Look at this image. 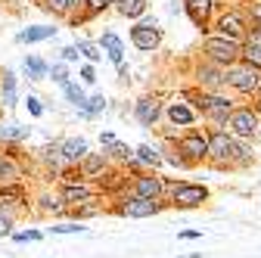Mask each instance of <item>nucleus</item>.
<instances>
[{
    "label": "nucleus",
    "instance_id": "f257e3e1",
    "mask_svg": "<svg viewBox=\"0 0 261 258\" xmlns=\"http://www.w3.org/2000/svg\"><path fill=\"white\" fill-rule=\"evenodd\" d=\"M205 50H208L218 62H233V59L240 56V47L227 38V35H224V38H212V41L205 44Z\"/></svg>",
    "mask_w": 261,
    "mask_h": 258
},
{
    "label": "nucleus",
    "instance_id": "f03ea898",
    "mask_svg": "<svg viewBox=\"0 0 261 258\" xmlns=\"http://www.w3.org/2000/svg\"><path fill=\"white\" fill-rule=\"evenodd\" d=\"M227 81H230L237 90H255V87L261 84V75H258V69L249 66V69H233Z\"/></svg>",
    "mask_w": 261,
    "mask_h": 258
},
{
    "label": "nucleus",
    "instance_id": "7ed1b4c3",
    "mask_svg": "<svg viewBox=\"0 0 261 258\" xmlns=\"http://www.w3.org/2000/svg\"><path fill=\"white\" fill-rule=\"evenodd\" d=\"M205 196H208L205 187H193V184H180V187L174 190V202H177V205H199Z\"/></svg>",
    "mask_w": 261,
    "mask_h": 258
},
{
    "label": "nucleus",
    "instance_id": "20e7f679",
    "mask_svg": "<svg viewBox=\"0 0 261 258\" xmlns=\"http://www.w3.org/2000/svg\"><path fill=\"white\" fill-rule=\"evenodd\" d=\"M230 131L240 134V137H252L258 131V118L252 112H233L230 115Z\"/></svg>",
    "mask_w": 261,
    "mask_h": 258
},
{
    "label": "nucleus",
    "instance_id": "39448f33",
    "mask_svg": "<svg viewBox=\"0 0 261 258\" xmlns=\"http://www.w3.org/2000/svg\"><path fill=\"white\" fill-rule=\"evenodd\" d=\"M130 38H134V44H137L140 50H152V47L159 44V31H155L152 25H137L134 31H130Z\"/></svg>",
    "mask_w": 261,
    "mask_h": 258
},
{
    "label": "nucleus",
    "instance_id": "423d86ee",
    "mask_svg": "<svg viewBox=\"0 0 261 258\" xmlns=\"http://www.w3.org/2000/svg\"><path fill=\"white\" fill-rule=\"evenodd\" d=\"M155 202L152 199H146V196H137V199H130L127 205H124V212L130 215V218H149V215H155Z\"/></svg>",
    "mask_w": 261,
    "mask_h": 258
},
{
    "label": "nucleus",
    "instance_id": "0eeeda50",
    "mask_svg": "<svg viewBox=\"0 0 261 258\" xmlns=\"http://www.w3.org/2000/svg\"><path fill=\"white\" fill-rule=\"evenodd\" d=\"M202 109H205L212 118H227V115H230V103L221 100V96H205V100H202Z\"/></svg>",
    "mask_w": 261,
    "mask_h": 258
},
{
    "label": "nucleus",
    "instance_id": "6e6552de",
    "mask_svg": "<svg viewBox=\"0 0 261 258\" xmlns=\"http://www.w3.org/2000/svg\"><path fill=\"white\" fill-rule=\"evenodd\" d=\"M208 149L215 152V156H230V152H237V146H233V140L227 137V134H215L212 140H208Z\"/></svg>",
    "mask_w": 261,
    "mask_h": 258
},
{
    "label": "nucleus",
    "instance_id": "1a4fd4ad",
    "mask_svg": "<svg viewBox=\"0 0 261 258\" xmlns=\"http://www.w3.org/2000/svg\"><path fill=\"white\" fill-rule=\"evenodd\" d=\"M180 149L187 152V156H202V152H208V140H202V137H187L184 143H180Z\"/></svg>",
    "mask_w": 261,
    "mask_h": 258
},
{
    "label": "nucleus",
    "instance_id": "9d476101",
    "mask_svg": "<svg viewBox=\"0 0 261 258\" xmlns=\"http://www.w3.org/2000/svg\"><path fill=\"white\" fill-rule=\"evenodd\" d=\"M137 190H140V196L155 199L159 190H162V180H159V177H140V180H137Z\"/></svg>",
    "mask_w": 261,
    "mask_h": 258
},
{
    "label": "nucleus",
    "instance_id": "9b49d317",
    "mask_svg": "<svg viewBox=\"0 0 261 258\" xmlns=\"http://www.w3.org/2000/svg\"><path fill=\"white\" fill-rule=\"evenodd\" d=\"M53 31H56V28L38 25V28H28V31H22V35H19V41H25V44H31V41H44V38H53Z\"/></svg>",
    "mask_w": 261,
    "mask_h": 258
},
{
    "label": "nucleus",
    "instance_id": "f8f14e48",
    "mask_svg": "<svg viewBox=\"0 0 261 258\" xmlns=\"http://www.w3.org/2000/svg\"><path fill=\"white\" fill-rule=\"evenodd\" d=\"M221 31L227 38H240L243 35V22H240V16H224L221 19Z\"/></svg>",
    "mask_w": 261,
    "mask_h": 258
},
{
    "label": "nucleus",
    "instance_id": "ddd939ff",
    "mask_svg": "<svg viewBox=\"0 0 261 258\" xmlns=\"http://www.w3.org/2000/svg\"><path fill=\"white\" fill-rule=\"evenodd\" d=\"M59 149H62L65 159H81V156L87 152V143H84V140H65Z\"/></svg>",
    "mask_w": 261,
    "mask_h": 258
},
{
    "label": "nucleus",
    "instance_id": "4468645a",
    "mask_svg": "<svg viewBox=\"0 0 261 258\" xmlns=\"http://www.w3.org/2000/svg\"><path fill=\"white\" fill-rule=\"evenodd\" d=\"M155 115H159V106H155L152 100H143V103L137 106V118H140L143 124H149V121H152Z\"/></svg>",
    "mask_w": 261,
    "mask_h": 258
},
{
    "label": "nucleus",
    "instance_id": "2eb2a0df",
    "mask_svg": "<svg viewBox=\"0 0 261 258\" xmlns=\"http://www.w3.org/2000/svg\"><path fill=\"white\" fill-rule=\"evenodd\" d=\"M103 44H106V50H109V56H112V62H121V41L115 38V35H103Z\"/></svg>",
    "mask_w": 261,
    "mask_h": 258
},
{
    "label": "nucleus",
    "instance_id": "dca6fc26",
    "mask_svg": "<svg viewBox=\"0 0 261 258\" xmlns=\"http://www.w3.org/2000/svg\"><path fill=\"white\" fill-rule=\"evenodd\" d=\"M246 59L252 62V66H261V38H252L246 44Z\"/></svg>",
    "mask_w": 261,
    "mask_h": 258
},
{
    "label": "nucleus",
    "instance_id": "f3484780",
    "mask_svg": "<svg viewBox=\"0 0 261 258\" xmlns=\"http://www.w3.org/2000/svg\"><path fill=\"white\" fill-rule=\"evenodd\" d=\"M190 4V13H193V19L196 22H202V16L208 13V7H212V0H187Z\"/></svg>",
    "mask_w": 261,
    "mask_h": 258
},
{
    "label": "nucleus",
    "instance_id": "a211bd4d",
    "mask_svg": "<svg viewBox=\"0 0 261 258\" xmlns=\"http://www.w3.org/2000/svg\"><path fill=\"white\" fill-rule=\"evenodd\" d=\"M143 10H146L143 0H121V13L124 16H140Z\"/></svg>",
    "mask_w": 261,
    "mask_h": 258
},
{
    "label": "nucleus",
    "instance_id": "6ab92c4d",
    "mask_svg": "<svg viewBox=\"0 0 261 258\" xmlns=\"http://www.w3.org/2000/svg\"><path fill=\"white\" fill-rule=\"evenodd\" d=\"M168 115H171V121H177V124H190V121H193V112H190L187 106H171Z\"/></svg>",
    "mask_w": 261,
    "mask_h": 258
},
{
    "label": "nucleus",
    "instance_id": "aec40b11",
    "mask_svg": "<svg viewBox=\"0 0 261 258\" xmlns=\"http://www.w3.org/2000/svg\"><path fill=\"white\" fill-rule=\"evenodd\" d=\"M19 171H16V165H13V159H4L0 156V180H13Z\"/></svg>",
    "mask_w": 261,
    "mask_h": 258
},
{
    "label": "nucleus",
    "instance_id": "412c9836",
    "mask_svg": "<svg viewBox=\"0 0 261 258\" xmlns=\"http://www.w3.org/2000/svg\"><path fill=\"white\" fill-rule=\"evenodd\" d=\"M62 196L65 199H69V202H78V199H87V187H65V193H62Z\"/></svg>",
    "mask_w": 261,
    "mask_h": 258
},
{
    "label": "nucleus",
    "instance_id": "4be33fe9",
    "mask_svg": "<svg viewBox=\"0 0 261 258\" xmlns=\"http://www.w3.org/2000/svg\"><path fill=\"white\" fill-rule=\"evenodd\" d=\"M65 93H69V100L72 103H78V106H84V93L75 87V84H69V81H65Z\"/></svg>",
    "mask_w": 261,
    "mask_h": 258
},
{
    "label": "nucleus",
    "instance_id": "5701e85b",
    "mask_svg": "<svg viewBox=\"0 0 261 258\" xmlns=\"http://www.w3.org/2000/svg\"><path fill=\"white\" fill-rule=\"evenodd\" d=\"M100 168H103V159H100V156H90L87 162H84V171H87V174H96Z\"/></svg>",
    "mask_w": 261,
    "mask_h": 258
},
{
    "label": "nucleus",
    "instance_id": "b1692460",
    "mask_svg": "<svg viewBox=\"0 0 261 258\" xmlns=\"http://www.w3.org/2000/svg\"><path fill=\"white\" fill-rule=\"evenodd\" d=\"M25 69L31 72V75H44L47 69H44V62L41 59H25Z\"/></svg>",
    "mask_w": 261,
    "mask_h": 258
},
{
    "label": "nucleus",
    "instance_id": "393cba45",
    "mask_svg": "<svg viewBox=\"0 0 261 258\" xmlns=\"http://www.w3.org/2000/svg\"><path fill=\"white\" fill-rule=\"evenodd\" d=\"M78 50H81L87 59H100V50H96L93 44H87V41H81V44H78Z\"/></svg>",
    "mask_w": 261,
    "mask_h": 258
},
{
    "label": "nucleus",
    "instance_id": "a878e982",
    "mask_svg": "<svg viewBox=\"0 0 261 258\" xmlns=\"http://www.w3.org/2000/svg\"><path fill=\"white\" fill-rule=\"evenodd\" d=\"M137 152H140V159H143V162H149V165H159V156H155L149 146H140Z\"/></svg>",
    "mask_w": 261,
    "mask_h": 258
},
{
    "label": "nucleus",
    "instance_id": "bb28decb",
    "mask_svg": "<svg viewBox=\"0 0 261 258\" xmlns=\"http://www.w3.org/2000/svg\"><path fill=\"white\" fill-rule=\"evenodd\" d=\"M199 75H202V81H208V84H218V81H221V75H218L215 69H202Z\"/></svg>",
    "mask_w": 261,
    "mask_h": 258
},
{
    "label": "nucleus",
    "instance_id": "cd10ccee",
    "mask_svg": "<svg viewBox=\"0 0 261 258\" xmlns=\"http://www.w3.org/2000/svg\"><path fill=\"white\" fill-rule=\"evenodd\" d=\"M75 4V0H50V10H56V13H62V10H69Z\"/></svg>",
    "mask_w": 261,
    "mask_h": 258
},
{
    "label": "nucleus",
    "instance_id": "c85d7f7f",
    "mask_svg": "<svg viewBox=\"0 0 261 258\" xmlns=\"http://www.w3.org/2000/svg\"><path fill=\"white\" fill-rule=\"evenodd\" d=\"M56 234H84V227H72V224H65V227H53Z\"/></svg>",
    "mask_w": 261,
    "mask_h": 258
},
{
    "label": "nucleus",
    "instance_id": "c756f323",
    "mask_svg": "<svg viewBox=\"0 0 261 258\" xmlns=\"http://www.w3.org/2000/svg\"><path fill=\"white\" fill-rule=\"evenodd\" d=\"M90 112H96V109H103V96H93V100H90V106H87Z\"/></svg>",
    "mask_w": 261,
    "mask_h": 258
},
{
    "label": "nucleus",
    "instance_id": "7c9ffc66",
    "mask_svg": "<svg viewBox=\"0 0 261 258\" xmlns=\"http://www.w3.org/2000/svg\"><path fill=\"white\" fill-rule=\"evenodd\" d=\"M78 53H81V50H75V47H65V50H62V59H75Z\"/></svg>",
    "mask_w": 261,
    "mask_h": 258
},
{
    "label": "nucleus",
    "instance_id": "2f4dec72",
    "mask_svg": "<svg viewBox=\"0 0 261 258\" xmlns=\"http://www.w3.org/2000/svg\"><path fill=\"white\" fill-rule=\"evenodd\" d=\"M28 109H31V112H35V115H41V103L35 100V96H31V100H28Z\"/></svg>",
    "mask_w": 261,
    "mask_h": 258
},
{
    "label": "nucleus",
    "instance_id": "473e14b6",
    "mask_svg": "<svg viewBox=\"0 0 261 258\" xmlns=\"http://www.w3.org/2000/svg\"><path fill=\"white\" fill-rule=\"evenodd\" d=\"M10 230V218H4V215H0V237H4Z\"/></svg>",
    "mask_w": 261,
    "mask_h": 258
},
{
    "label": "nucleus",
    "instance_id": "72a5a7b5",
    "mask_svg": "<svg viewBox=\"0 0 261 258\" xmlns=\"http://www.w3.org/2000/svg\"><path fill=\"white\" fill-rule=\"evenodd\" d=\"M4 134H7V137H22L25 131H22V127H10V131H4Z\"/></svg>",
    "mask_w": 261,
    "mask_h": 258
},
{
    "label": "nucleus",
    "instance_id": "f704fd0d",
    "mask_svg": "<svg viewBox=\"0 0 261 258\" xmlns=\"http://www.w3.org/2000/svg\"><path fill=\"white\" fill-rule=\"evenodd\" d=\"M4 199H19V190H4Z\"/></svg>",
    "mask_w": 261,
    "mask_h": 258
},
{
    "label": "nucleus",
    "instance_id": "c9c22d12",
    "mask_svg": "<svg viewBox=\"0 0 261 258\" xmlns=\"http://www.w3.org/2000/svg\"><path fill=\"white\" fill-rule=\"evenodd\" d=\"M87 4H90L93 10H100V7H106V4H109V0H87Z\"/></svg>",
    "mask_w": 261,
    "mask_h": 258
},
{
    "label": "nucleus",
    "instance_id": "e433bc0d",
    "mask_svg": "<svg viewBox=\"0 0 261 258\" xmlns=\"http://www.w3.org/2000/svg\"><path fill=\"white\" fill-rule=\"evenodd\" d=\"M258 31H261V25H258Z\"/></svg>",
    "mask_w": 261,
    "mask_h": 258
}]
</instances>
